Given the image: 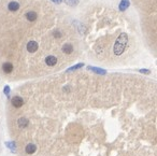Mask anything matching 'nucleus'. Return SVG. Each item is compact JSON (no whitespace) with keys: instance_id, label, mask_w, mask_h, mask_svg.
Returning <instances> with one entry per match:
<instances>
[{"instance_id":"nucleus-6","label":"nucleus","mask_w":157,"mask_h":156,"mask_svg":"<svg viewBox=\"0 0 157 156\" xmlns=\"http://www.w3.org/2000/svg\"><path fill=\"white\" fill-rule=\"evenodd\" d=\"M61 51L64 52L65 54H71L72 52H73V47L71 45V44L69 43H66L63 45V49H61Z\"/></svg>"},{"instance_id":"nucleus-2","label":"nucleus","mask_w":157,"mask_h":156,"mask_svg":"<svg viewBox=\"0 0 157 156\" xmlns=\"http://www.w3.org/2000/svg\"><path fill=\"white\" fill-rule=\"evenodd\" d=\"M11 102H12V104H13L15 108H20V107L24 104V100L22 97L20 96H15L12 98V100H11Z\"/></svg>"},{"instance_id":"nucleus-5","label":"nucleus","mask_w":157,"mask_h":156,"mask_svg":"<svg viewBox=\"0 0 157 156\" xmlns=\"http://www.w3.org/2000/svg\"><path fill=\"white\" fill-rule=\"evenodd\" d=\"M18 8H20V4H18L17 1H11L10 4H8V9H9V11H11V12L17 11Z\"/></svg>"},{"instance_id":"nucleus-7","label":"nucleus","mask_w":157,"mask_h":156,"mask_svg":"<svg viewBox=\"0 0 157 156\" xmlns=\"http://www.w3.org/2000/svg\"><path fill=\"white\" fill-rule=\"evenodd\" d=\"M129 4H130V2H129V0H122L120 2V6H118V9H120V11H125L127 10V8L129 7Z\"/></svg>"},{"instance_id":"nucleus-15","label":"nucleus","mask_w":157,"mask_h":156,"mask_svg":"<svg viewBox=\"0 0 157 156\" xmlns=\"http://www.w3.org/2000/svg\"><path fill=\"white\" fill-rule=\"evenodd\" d=\"M52 1H53L54 4H60L63 0H52Z\"/></svg>"},{"instance_id":"nucleus-12","label":"nucleus","mask_w":157,"mask_h":156,"mask_svg":"<svg viewBox=\"0 0 157 156\" xmlns=\"http://www.w3.org/2000/svg\"><path fill=\"white\" fill-rule=\"evenodd\" d=\"M66 4L70 6V7H75L77 4H79V0H65Z\"/></svg>"},{"instance_id":"nucleus-3","label":"nucleus","mask_w":157,"mask_h":156,"mask_svg":"<svg viewBox=\"0 0 157 156\" xmlns=\"http://www.w3.org/2000/svg\"><path fill=\"white\" fill-rule=\"evenodd\" d=\"M38 47H39V45H38V43L36 41H29L27 43V51L29 53H34L38 50Z\"/></svg>"},{"instance_id":"nucleus-17","label":"nucleus","mask_w":157,"mask_h":156,"mask_svg":"<svg viewBox=\"0 0 157 156\" xmlns=\"http://www.w3.org/2000/svg\"><path fill=\"white\" fill-rule=\"evenodd\" d=\"M141 72L143 73V72H145V73H149V70H140Z\"/></svg>"},{"instance_id":"nucleus-8","label":"nucleus","mask_w":157,"mask_h":156,"mask_svg":"<svg viewBox=\"0 0 157 156\" xmlns=\"http://www.w3.org/2000/svg\"><path fill=\"white\" fill-rule=\"evenodd\" d=\"M2 70H4L6 73H11L13 71V65L11 63H4L2 65Z\"/></svg>"},{"instance_id":"nucleus-16","label":"nucleus","mask_w":157,"mask_h":156,"mask_svg":"<svg viewBox=\"0 0 157 156\" xmlns=\"http://www.w3.org/2000/svg\"><path fill=\"white\" fill-rule=\"evenodd\" d=\"M9 90H9V87H6V88H4V93H6V94H8V93H9Z\"/></svg>"},{"instance_id":"nucleus-11","label":"nucleus","mask_w":157,"mask_h":156,"mask_svg":"<svg viewBox=\"0 0 157 156\" xmlns=\"http://www.w3.org/2000/svg\"><path fill=\"white\" fill-rule=\"evenodd\" d=\"M28 124H29V122H28V120L25 119V117H20V120H18V126H20V128H25Z\"/></svg>"},{"instance_id":"nucleus-14","label":"nucleus","mask_w":157,"mask_h":156,"mask_svg":"<svg viewBox=\"0 0 157 156\" xmlns=\"http://www.w3.org/2000/svg\"><path fill=\"white\" fill-rule=\"evenodd\" d=\"M81 67H83V64H79V65H77V66L72 67V68H70V69H69V71H71V70H75V69H79V68H81Z\"/></svg>"},{"instance_id":"nucleus-10","label":"nucleus","mask_w":157,"mask_h":156,"mask_svg":"<svg viewBox=\"0 0 157 156\" xmlns=\"http://www.w3.org/2000/svg\"><path fill=\"white\" fill-rule=\"evenodd\" d=\"M36 150H37V148H36V145L32 144V143H29V144L26 145V148H25V151H26L27 154H34V153L36 152Z\"/></svg>"},{"instance_id":"nucleus-4","label":"nucleus","mask_w":157,"mask_h":156,"mask_svg":"<svg viewBox=\"0 0 157 156\" xmlns=\"http://www.w3.org/2000/svg\"><path fill=\"white\" fill-rule=\"evenodd\" d=\"M45 63H46L47 66L53 67L57 64V58L55 56H53V55H50V56H47L45 58Z\"/></svg>"},{"instance_id":"nucleus-13","label":"nucleus","mask_w":157,"mask_h":156,"mask_svg":"<svg viewBox=\"0 0 157 156\" xmlns=\"http://www.w3.org/2000/svg\"><path fill=\"white\" fill-rule=\"evenodd\" d=\"M88 69L93 70V71H95V72H97V73H100V74H104V73H106L104 70L98 69V68H95V67H88Z\"/></svg>"},{"instance_id":"nucleus-1","label":"nucleus","mask_w":157,"mask_h":156,"mask_svg":"<svg viewBox=\"0 0 157 156\" xmlns=\"http://www.w3.org/2000/svg\"><path fill=\"white\" fill-rule=\"evenodd\" d=\"M127 42H128V36L127 33H120L118 38L116 39L115 41V44H114V47H113V51H114V54L115 55H122L123 52L125 51L126 49V45H127Z\"/></svg>"},{"instance_id":"nucleus-9","label":"nucleus","mask_w":157,"mask_h":156,"mask_svg":"<svg viewBox=\"0 0 157 156\" xmlns=\"http://www.w3.org/2000/svg\"><path fill=\"white\" fill-rule=\"evenodd\" d=\"M26 18L29 22H34L37 20V13L34 12V11H30V12H27L26 13Z\"/></svg>"}]
</instances>
